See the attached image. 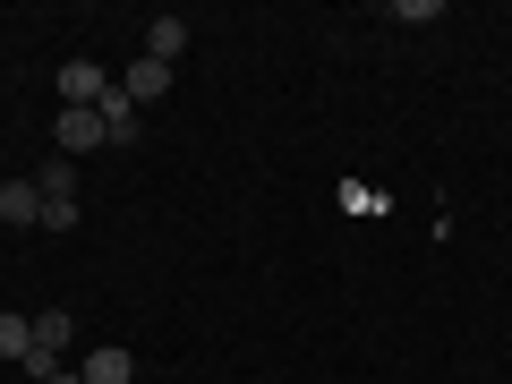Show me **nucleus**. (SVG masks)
<instances>
[{
	"label": "nucleus",
	"instance_id": "obj_5",
	"mask_svg": "<svg viewBox=\"0 0 512 384\" xmlns=\"http://www.w3.org/2000/svg\"><path fill=\"white\" fill-rule=\"evenodd\" d=\"M120 94H128V103H163V94H171V69H163V60H137V69L120 77Z\"/></svg>",
	"mask_w": 512,
	"mask_h": 384
},
{
	"label": "nucleus",
	"instance_id": "obj_2",
	"mask_svg": "<svg viewBox=\"0 0 512 384\" xmlns=\"http://www.w3.org/2000/svg\"><path fill=\"white\" fill-rule=\"evenodd\" d=\"M52 137H60V154H94V146H111V137H103V111H60Z\"/></svg>",
	"mask_w": 512,
	"mask_h": 384
},
{
	"label": "nucleus",
	"instance_id": "obj_4",
	"mask_svg": "<svg viewBox=\"0 0 512 384\" xmlns=\"http://www.w3.org/2000/svg\"><path fill=\"white\" fill-rule=\"evenodd\" d=\"M180 52H188V26H180V18H146V60L180 69Z\"/></svg>",
	"mask_w": 512,
	"mask_h": 384
},
{
	"label": "nucleus",
	"instance_id": "obj_12",
	"mask_svg": "<svg viewBox=\"0 0 512 384\" xmlns=\"http://www.w3.org/2000/svg\"><path fill=\"white\" fill-rule=\"evenodd\" d=\"M43 384H86V376H77V367H52V376H43Z\"/></svg>",
	"mask_w": 512,
	"mask_h": 384
},
{
	"label": "nucleus",
	"instance_id": "obj_11",
	"mask_svg": "<svg viewBox=\"0 0 512 384\" xmlns=\"http://www.w3.org/2000/svg\"><path fill=\"white\" fill-rule=\"evenodd\" d=\"M393 18H402V26H427V18H444V0H393Z\"/></svg>",
	"mask_w": 512,
	"mask_h": 384
},
{
	"label": "nucleus",
	"instance_id": "obj_6",
	"mask_svg": "<svg viewBox=\"0 0 512 384\" xmlns=\"http://www.w3.org/2000/svg\"><path fill=\"white\" fill-rule=\"evenodd\" d=\"M94 111H103V137H111V146H137V103H128L120 86H111V94H103Z\"/></svg>",
	"mask_w": 512,
	"mask_h": 384
},
{
	"label": "nucleus",
	"instance_id": "obj_3",
	"mask_svg": "<svg viewBox=\"0 0 512 384\" xmlns=\"http://www.w3.org/2000/svg\"><path fill=\"white\" fill-rule=\"evenodd\" d=\"M0 222H9V231H43V188L35 180H9V188H0Z\"/></svg>",
	"mask_w": 512,
	"mask_h": 384
},
{
	"label": "nucleus",
	"instance_id": "obj_7",
	"mask_svg": "<svg viewBox=\"0 0 512 384\" xmlns=\"http://www.w3.org/2000/svg\"><path fill=\"white\" fill-rule=\"evenodd\" d=\"M69 342H77V316H69V308H43V316H35V350L69 359Z\"/></svg>",
	"mask_w": 512,
	"mask_h": 384
},
{
	"label": "nucleus",
	"instance_id": "obj_9",
	"mask_svg": "<svg viewBox=\"0 0 512 384\" xmlns=\"http://www.w3.org/2000/svg\"><path fill=\"white\" fill-rule=\"evenodd\" d=\"M43 205H77V163H43Z\"/></svg>",
	"mask_w": 512,
	"mask_h": 384
},
{
	"label": "nucleus",
	"instance_id": "obj_10",
	"mask_svg": "<svg viewBox=\"0 0 512 384\" xmlns=\"http://www.w3.org/2000/svg\"><path fill=\"white\" fill-rule=\"evenodd\" d=\"M35 350V316H0V359H26Z\"/></svg>",
	"mask_w": 512,
	"mask_h": 384
},
{
	"label": "nucleus",
	"instance_id": "obj_1",
	"mask_svg": "<svg viewBox=\"0 0 512 384\" xmlns=\"http://www.w3.org/2000/svg\"><path fill=\"white\" fill-rule=\"evenodd\" d=\"M52 94H60V111H94V103H103V94H111V77L94 69V60H60Z\"/></svg>",
	"mask_w": 512,
	"mask_h": 384
},
{
	"label": "nucleus",
	"instance_id": "obj_8",
	"mask_svg": "<svg viewBox=\"0 0 512 384\" xmlns=\"http://www.w3.org/2000/svg\"><path fill=\"white\" fill-rule=\"evenodd\" d=\"M77 376H86V384H128V376H137V359H128V350L111 342V350H94V359L77 367Z\"/></svg>",
	"mask_w": 512,
	"mask_h": 384
}]
</instances>
